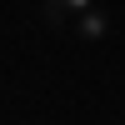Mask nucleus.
<instances>
[{
	"mask_svg": "<svg viewBox=\"0 0 125 125\" xmlns=\"http://www.w3.org/2000/svg\"><path fill=\"white\" fill-rule=\"evenodd\" d=\"M75 30H80L85 40H100V35L110 30V15H100V10L90 5V10H80V15H75Z\"/></svg>",
	"mask_w": 125,
	"mask_h": 125,
	"instance_id": "nucleus-1",
	"label": "nucleus"
},
{
	"mask_svg": "<svg viewBox=\"0 0 125 125\" xmlns=\"http://www.w3.org/2000/svg\"><path fill=\"white\" fill-rule=\"evenodd\" d=\"M40 15H45V25H65V20H70V10L60 5V0H45V5H40Z\"/></svg>",
	"mask_w": 125,
	"mask_h": 125,
	"instance_id": "nucleus-2",
	"label": "nucleus"
},
{
	"mask_svg": "<svg viewBox=\"0 0 125 125\" xmlns=\"http://www.w3.org/2000/svg\"><path fill=\"white\" fill-rule=\"evenodd\" d=\"M60 5H65V10H70V20H75V15H80V10H90V5H95V0H60Z\"/></svg>",
	"mask_w": 125,
	"mask_h": 125,
	"instance_id": "nucleus-3",
	"label": "nucleus"
}]
</instances>
